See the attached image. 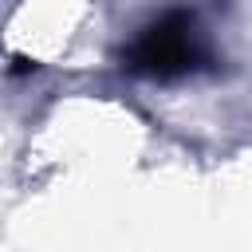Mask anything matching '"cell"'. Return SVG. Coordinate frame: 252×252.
Wrapping results in <instances>:
<instances>
[{"instance_id":"cell-1","label":"cell","mask_w":252,"mask_h":252,"mask_svg":"<svg viewBox=\"0 0 252 252\" xmlns=\"http://www.w3.org/2000/svg\"><path fill=\"white\" fill-rule=\"evenodd\" d=\"M201 59H205V47H201V39H197V32H193V20L181 16V12H169V16H161L158 24H150V28L134 39V47H130V55H126V63H130L134 71L158 75V79L185 75V71H193Z\"/></svg>"}]
</instances>
